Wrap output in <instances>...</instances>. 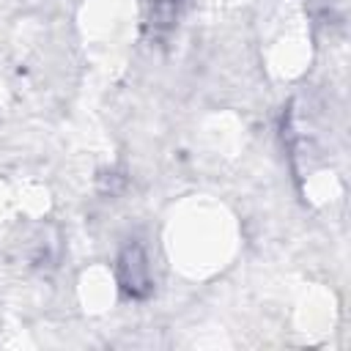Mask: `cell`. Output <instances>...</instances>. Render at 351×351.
Here are the masks:
<instances>
[{
  "label": "cell",
  "mask_w": 351,
  "mask_h": 351,
  "mask_svg": "<svg viewBox=\"0 0 351 351\" xmlns=\"http://www.w3.org/2000/svg\"><path fill=\"white\" fill-rule=\"evenodd\" d=\"M118 277H121V285H123L126 293H132V296H145L148 293V288H151L148 261H145V252L137 244H132L121 252Z\"/></svg>",
  "instance_id": "obj_1"
}]
</instances>
